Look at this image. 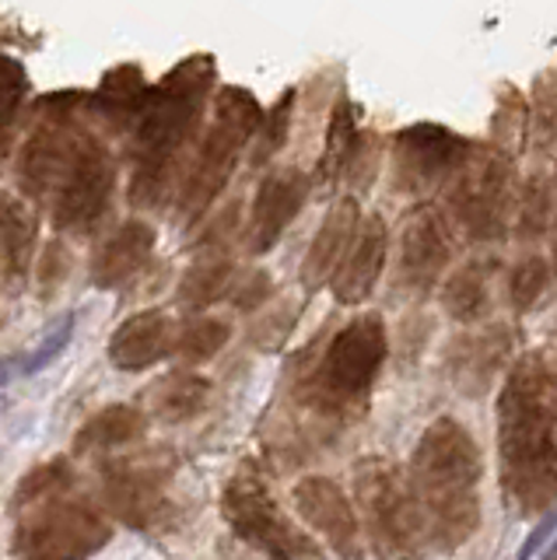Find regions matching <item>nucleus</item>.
<instances>
[{
    "label": "nucleus",
    "instance_id": "obj_1",
    "mask_svg": "<svg viewBox=\"0 0 557 560\" xmlns=\"http://www.w3.org/2000/svg\"><path fill=\"white\" fill-rule=\"evenodd\" d=\"M498 469L512 515L557 504V364L547 350L522 354L498 393Z\"/></svg>",
    "mask_w": 557,
    "mask_h": 560
},
{
    "label": "nucleus",
    "instance_id": "obj_2",
    "mask_svg": "<svg viewBox=\"0 0 557 560\" xmlns=\"http://www.w3.org/2000/svg\"><path fill=\"white\" fill-rule=\"evenodd\" d=\"M309 354L312 361H299L291 389L294 402L312 420V438L326 442L369 410L375 378L390 354L386 323L379 312H361L326 332L316 347H309Z\"/></svg>",
    "mask_w": 557,
    "mask_h": 560
},
{
    "label": "nucleus",
    "instance_id": "obj_3",
    "mask_svg": "<svg viewBox=\"0 0 557 560\" xmlns=\"http://www.w3.org/2000/svg\"><path fill=\"white\" fill-rule=\"evenodd\" d=\"M484 455L456 417H434L417 438L407 463V483L425 518L431 550L452 553L480 529Z\"/></svg>",
    "mask_w": 557,
    "mask_h": 560
},
{
    "label": "nucleus",
    "instance_id": "obj_4",
    "mask_svg": "<svg viewBox=\"0 0 557 560\" xmlns=\"http://www.w3.org/2000/svg\"><path fill=\"white\" fill-rule=\"evenodd\" d=\"M355 498L364 542L375 560H428L425 518L417 512L407 472L393 459H361L355 466Z\"/></svg>",
    "mask_w": 557,
    "mask_h": 560
},
{
    "label": "nucleus",
    "instance_id": "obj_5",
    "mask_svg": "<svg viewBox=\"0 0 557 560\" xmlns=\"http://www.w3.org/2000/svg\"><path fill=\"white\" fill-rule=\"evenodd\" d=\"M214 81V63L207 57L186 60L176 74H169L159 92H151L137 113V148L144 154V168L159 179L162 168L176 158L189 130L197 127L207 88Z\"/></svg>",
    "mask_w": 557,
    "mask_h": 560
},
{
    "label": "nucleus",
    "instance_id": "obj_6",
    "mask_svg": "<svg viewBox=\"0 0 557 560\" xmlns=\"http://www.w3.org/2000/svg\"><path fill=\"white\" fill-rule=\"evenodd\" d=\"M512 175H515L512 154H504L495 144H487V148L477 144L466 168L449 183L445 189L449 214L474 242L509 238L512 197H515Z\"/></svg>",
    "mask_w": 557,
    "mask_h": 560
},
{
    "label": "nucleus",
    "instance_id": "obj_7",
    "mask_svg": "<svg viewBox=\"0 0 557 560\" xmlns=\"http://www.w3.org/2000/svg\"><path fill=\"white\" fill-rule=\"evenodd\" d=\"M224 518L253 550H264L270 560H323L320 542L285 515L253 463L242 466L224 487Z\"/></svg>",
    "mask_w": 557,
    "mask_h": 560
},
{
    "label": "nucleus",
    "instance_id": "obj_8",
    "mask_svg": "<svg viewBox=\"0 0 557 560\" xmlns=\"http://www.w3.org/2000/svg\"><path fill=\"white\" fill-rule=\"evenodd\" d=\"M259 127H264V109H259V102L246 92V88H224L218 98L214 122L204 137L197 165L189 172V183H186L189 207L204 210L218 197V189L232 175L242 148L250 144V137L259 133Z\"/></svg>",
    "mask_w": 557,
    "mask_h": 560
},
{
    "label": "nucleus",
    "instance_id": "obj_9",
    "mask_svg": "<svg viewBox=\"0 0 557 560\" xmlns=\"http://www.w3.org/2000/svg\"><path fill=\"white\" fill-rule=\"evenodd\" d=\"M393 189L404 197H428L466 168L477 144L439 122H414L393 133Z\"/></svg>",
    "mask_w": 557,
    "mask_h": 560
},
{
    "label": "nucleus",
    "instance_id": "obj_10",
    "mask_svg": "<svg viewBox=\"0 0 557 560\" xmlns=\"http://www.w3.org/2000/svg\"><path fill=\"white\" fill-rule=\"evenodd\" d=\"M452 224L439 207H417L407 214L404 228H399V242H396V277L393 288L399 294L410 298H428L434 288L442 284V277L452 262Z\"/></svg>",
    "mask_w": 557,
    "mask_h": 560
},
{
    "label": "nucleus",
    "instance_id": "obj_11",
    "mask_svg": "<svg viewBox=\"0 0 557 560\" xmlns=\"http://www.w3.org/2000/svg\"><path fill=\"white\" fill-rule=\"evenodd\" d=\"M294 512L302 515L309 529H316L340 560H372L369 542H364V529L358 518L355 501H347L337 480L309 472L305 480L294 483L291 490Z\"/></svg>",
    "mask_w": 557,
    "mask_h": 560
},
{
    "label": "nucleus",
    "instance_id": "obj_12",
    "mask_svg": "<svg viewBox=\"0 0 557 560\" xmlns=\"http://www.w3.org/2000/svg\"><path fill=\"white\" fill-rule=\"evenodd\" d=\"M312 192V175L302 168H277L256 189L253 214H250V249L270 253L285 228L302 214V207Z\"/></svg>",
    "mask_w": 557,
    "mask_h": 560
},
{
    "label": "nucleus",
    "instance_id": "obj_13",
    "mask_svg": "<svg viewBox=\"0 0 557 560\" xmlns=\"http://www.w3.org/2000/svg\"><path fill=\"white\" fill-rule=\"evenodd\" d=\"M386 259H390V224H386V218L382 214L361 218L351 253H347L340 270L334 273V280H329V291H334L337 302L347 308H358V305L369 302L382 270H386Z\"/></svg>",
    "mask_w": 557,
    "mask_h": 560
},
{
    "label": "nucleus",
    "instance_id": "obj_14",
    "mask_svg": "<svg viewBox=\"0 0 557 560\" xmlns=\"http://www.w3.org/2000/svg\"><path fill=\"white\" fill-rule=\"evenodd\" d=\"M358 228H361V207L355 197H340L326 210V218L302 262V284L309 294H316L326 280H334V273L340 270V262L347 259L358 238Z\"/></svg>",
    "mask_w": 557,
    "mask_h": 560
},
{
    "label": "nucleus",
    "instance_id": "obj_15",
    "mask_svg": "<svg viewBox=\"0 0 557 560\" xmlns=\"http://www.w3.org/2000/svg\"><path fill=\"white\" fill-rule=\"evenodd\" d=\"M512 354V329L491 326L484 332H469L449 347V372L460 382L466 396H480L491 378L509 364Z\"/></svg>",
    "mask_w": 557,
    "mask_h": 560
},
{
    "label": "nucleus",
    "instance_id": "obj_16",
    "mask_svg": "<svg viewBox=\"0 0 557 560\" xmlns=\"http://www.w3.org/2000/svg\"><path fill=\"white\" fill-rule=\"evenodd\" d=\"M498 270V256H474L460 270L442 280V308L452 323L474 326L491 312V277Z\"/></svg>",
    "mask_w": 557,
    "mask_h": 560
},
{
    "label": "nucleus",
    "instance_id": "obj_17",
    "mask_svg": "<svg viewBox=\"0 0 557 560\" xmlns=\"http://www.w3.org/2000/svg\"><path fill=\"white\" fill-rule=\"evenodd\" d=\"M361 137H364V130L358 127V105L340 95L334 113H329V122H326V144L316 162V172H312V186L344 183V172L351 165Z\"/></svg>",
    "mask_w": 557,
    "mask_h": 560
},
{
    "label": "nucleus",
    "instance_id": "obj_18",
    "mask_svg": "<svg viewBox=\"0 0 557 560\" xmlns=\"http://www.w3.org/2000/svg\"><path fill=\"white\" fill-rule=\"evenodd\" d=\"M172 343V323L162 312H141L119 326L113 340V361L119 368H148L159 361Z\"/></svg>",
    "mask_w": 557,
    "mask_h": 560
},
{
    "label": "nucleus",
    "instance_id": "obj_19",
    "mask_svg": "<svg viewBox=\"0 0 557 560\" xmlns=\"http://www.w3.org/2000/svg\"><path fill=\"white\" fill-rule=\"evenodd\" d=\"M151 242H154V235H151L148 224H130V228H124V232L113 238L106 259H102V273H106L102 280H127L148 259Z\"/></svg>",
    "mask_w": 557,
    "mask_h": 560
},
{
    "label": "nucleus",
    "instance_id": "obj_20",
    "mask_svg": "<svg viewBox=\"0 0 557 560\" xmlns=\"http://www.w3.org/2000/svg\"><path fill=\"white\" fill-rule=\"evenodd\" d=\"M550 262L544 256H522L515 267L509 270V302L515 312H533L539 298L547 294V284H550Z\"/></svg>",
    "mask_w": 557,
    "mask_h": 560
},
{
    "label": "nucleus",
    "instance_id": "obj_21",
    "mask_svg": "<svg viewBox=\"0 0 557 560\" xmlns=\"http://www.w3.org/2000/svg\"><path fill=\"white\" fill-rule=\"evenodd\" d=\"M550 207H554V192L550 183L539 175V179H530L519 192V210H515V232L522 238H539L547 232L550 221Z\"/></svg>",
    "mask_w": 557,
    "mask_h": 560
},
{
    "label": "nucleus",
    "instance_id": "obj_22",
    "mask_svg": "<svg viewBox=\"0 0 557 560\" xmlns=\"http://www.w3.org/2000/svg\"><path fill=\"white\" fill-rule=\"evenodd\" d=\"M71 337H74V312H60L57 319L43 329V337L36 340V347H32L28 354L19 361V372L22 375L43 372V368H49L63 354V347L71 343Z\"/></svg>",
    "mask_w": 557,
    "mask_h": 560
},
{
    "label": "nucleus",
    "instance_id": "obj_23",
    "mask_svg": "<svg viewBox=\"0 0 557 560\" xmlns=\"http://www.w3.org/2000/svg\"><path fill=\"white\" fill-rule=\"evenodd\" d=\"M533 140L539 151H557V70H547L533 88Z\"/></svg>",
    "mask_w": 557,
    "mask_h": 560
},
{
    "label": "nucleus",
    "instance_id": "obj_24",
    "mask_svg": "<svg viewBox=\"0 0 557 560\" xmlns=\"http://www.w3.org/2000/svg\"><path fill=\"white\" fill-rule=\"evenodd\" d=\"M291 113H294V88L277 98L274 109L264 116V127L256 133V148H253V165H267L270 158L288 144V130H291Z\"/></svg>",
    "mask_w": 557,
    "mask_h": 560
},
{
    "label": "nucleus",
    "instance_id": "obj_25",
    "mask_svg": "<svg viewBox=\"0 0 557 560\" xmlns=\"http://www.w3.org/2000/svg\"><path fill=\"white\" fill-rule=\"evenodd\" d=\"M224 340H229V326L218 323V319H200V323H194L183 332L179 350H183L186 358L204 361V358L218 354V350L224 347Z\"/></svg>",
    "mask_w": 557,
    "mask_h": 560
},
{
    "label": "nucleus",
    "instance_id": "obj_26",
    "mask_svg": "<svg viewBox=\"0 0 557 560\" xmlns=\"http://www.w3.org/2000/svg\"><path fill=\"white\" fill-rule=\"evenodd\" d=\"M229 273H232V262H211V267H200L189 273L186 288H183V298L194 305H204L211 302V298H218L224 291V284H229Z\"/></svg>",
    "mask_w": 557,
    "mask_h": 560
},
{
    "label": "nucleus",
    "instance_id": "obj_27",
    "mask_svg": "<svg viewBox=\"0 0 557 560\" xmlns=\"http://www.w3.org/2000/svg\"><path fill=\"white\" fill-rule=\"evenodd\" d=\"M204 396H207V382H200V378H176V385H172V393L165 399V413L172 420H183V417H189L200 407Z\"/></svg>",
    "mask_w": 557,
    "mask_h": 560
},
{
    "label": "nucleus",
    "instance_id": "obj_28",
    "mask_svg": "<svg viewBox=\"0 0 557 560\" xmlns=\"http://www.w3.org/2000/svg\"><path fill=\"white\" fill-rule=\"evenodd\" d=\"M554 533H557V512H550V515L526 536V542L519 547V557H515V560H533V553H536L539 547H544V542H547Z\"/></svg>",
    "mask_w": 557,
    "mask_h": 560
},
{
    "label": "nucleus",
    "instance_id": "obj_29",
    "mask_svg": "<svg viewBox=\"0 0 557 560\" xmlns=\"http://www.w3.org/2000/svg\"><path fill=\"white\" fill-rule=\"evenodd\" d=\"M550 270H554V277H557V238H554V256H550Z\"/></svg>",
    "mask_w": 557,
    "mask_h": 560
},
{
    "label": "nucleus",
    "instance_id": "obj_30",
    "mask_svg": "<svg viewBox=\"0 0 557 560\" xmlns=\"http://www.w3.org/2000/svg\"><path fill=\"white\" fill-rule=\"evenodd\" d=\"M8 410V396H0V413H4Z\"/></svg>",
    "mask_w": 557,
    "mask_h": 560
}]
</instances>
